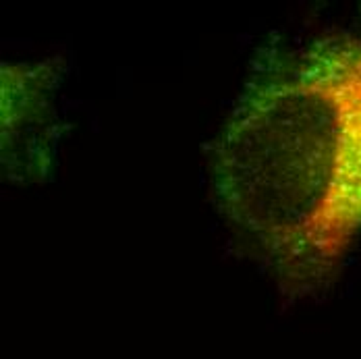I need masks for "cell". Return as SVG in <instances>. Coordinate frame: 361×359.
Masks as SVG:
<instances>
[{
  "mask_svg": "<svg viewBox=\"0 0 361 359\" xmlns=\"http://www.w3.org/2000/svg\"><path fill=\"white\" fill-rule=\"evenodd\" d=\"M54 73L44 65H2V147L4 156L19 142H46V131L54 125L52 87Z\"/></svg>",
  "mask_w": 361,
  "mask_h": 359,
  "instance_id": "cell-2",
  "label": "cell"
},
{
  "mask_svg": "<svg viewBox=\"0 0 361 359\" xmlns=\"http://www.w3.org/2000/svg\"><path fill=\"white\" fill-rule=\"evenodd\" d=\"M220 214L289 293L336 276L361 237V32L272 56L212 145Z\"/></svg>",
  "mask_w": 361,
  "mask_h": 359,
  "instance_id": "cell-1",
  "label": "cell"
}]
</instances>
